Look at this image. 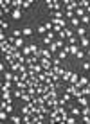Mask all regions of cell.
Wrapping results in <instances>:
<instances>
[{"instance_id": "cell-1", "label": "cell", "mask_w": 90, "mask_h": 124, "mask_svg": "<svg viewBox=\"0 0 90 124\" xmlns=\"http://www.w3.org/2000/svg\"><path fill=\"white\" fill-rule=\"evenodd\" d=\"M63 6L67 7V11H76L79 7V2H72V0H63Z\"/></svg>"}, {"instance_id": "cell-2", "label": "cell", "mask_w": 90, "mask_h": 124, "mask_svg": "<svg viewBox=\"0 0 90 124\" xmlns=\"http://www.w3.org/2000/svg\"><path fill=\"white\" fill-rule=\"evenodd\" d=\"M40 65L43 67V70H52V59H47V58H40Z\"/></svg>"}, {"instance_id": "cell-3", "label": "cell", "mask_w": 90, "mask_h": 124, "mask_svg": "<svg viewBox=\"0 0 90 124\" xmlns=\"http://www.w3.org/2000/svg\"><path fill=\"white\" fill-rule=\"evenodd\" d=\"M88 83H90V79L87 78V76H81L79 81H78V85H76V88H78V90H81V88H83V86H87Z\"/></svg>"}, {"instance_id": "cell-4", "label": "cell", "mask_w": 90, "mask_h": 124, "mask_svg": "<svg viewBox=\"0 0 90 124\" xmlns=\"http://www.w3.org/2000/svg\"><path fill=\"white\" fill-rule=\"evenodd\" d=\"M2 99L7 102V104H11L13 102V93H11V90H2Z\"/></svg>"}, {"instance_id": "cell-5", "label": "cell", "mask_w": 90, "mask_h": 124, "mask_svg": "<svg viewBox=\"0 0 90 124\" xmlns=\"http://www.w3.org/2000/svg\"><path fill=\"white\" fill-rule=\"evenodd\" d=\"M70 93H67V92H63V95L61 97H59V106H67V102L68 101H70Z\"/></svg>"}, {"instance_id": "cell-6", "label": "cell", "mask_w": 90, "mask_h": 124, "mask_svg": "<svg viewBox=\"0 0 90 124\" xmlns=\"http://www.w3.org/2000/svg\"><path fill=\"white\" fill-rule=\"evenodd\" d=\"M13 58H15V59H16V61H20V63H24V65H25V59H27V58H25V56H24V54H22V50H16V52H15V54H13Z\"/></svg>"}, {"instance_id": "cell-7", "label": "cell", "mask_w": 90, "mask_h": 124, "mask_svg": "<svg viewBox=\"0 0 90 124\" xmlns=\"http://www.w3.org/2000/svg\"><path fill=\"white\" fill-rule=\"evenodd\" d=\"M78 104H79V106H83V108L90 106V97H79V99H78Z\"/></svg>"}, {"instance_id": "cell-8", "label": "cell", "mask_w": 90, "mask_h": 124, "mask_svg": "<svg viewBox=\"0 0 90 124\" xmlns=\"http://www.w3.org/2000/svg\"><path fill=\"white\" fill-rule=\"evenodd\" d=\"M40 56L47 58V59H52V52H50L49 49H40Z\"/></svg>"}, {"instance_id": "cell-9", "label": "cell", "mask_w": 90, "mask_h": 124, "mask_svg": "<svg viewBox=\"0 0 90 124\" xmlns=\"http://www.w3.org/2000/svg\"><path fill=\"white\" fill-rule=\"evenodd\" d=\"M76 36H79V38H85V36H87V29H85V25H81V27L76 29Z\"/></svg>"}, {"instance_id": "cell-10", "label": "cell", "mask_w": 90, "mask_h": 124, "mask_svg": "<svg viewBox=\"0 0 90 124\" xmlns=\"http://www.w3.org/2000/svg\"><path fill=\"white\" fill-rule=\"evenodd\" d=\"M29 70H33L34 74H41V72H43V67H41L40 63H36V65H33L31 68H29Z\"/></svg>"}, {"instance_id": "cell-11", "label": "cell", "mask_w": 90, "mask_h": 124, "mask_svg": "<svg viewBox=\"0 0 90 124\" xmlns=\"http://www.w3.org/2000/svg\"><path fill=\"white\" fill-rule=\"evenodd\" d=\"M11 7L13 9H20V7H24V2L22 0H11Z\"/></svg>"}, {"instance_id": "cell-12", "label": "cell", "mask_w": 90, "mask_h": 124, "mask_svg": "<svg viewBox=\"0 0 90 124\" xmlns=\"http://www.w3.org/2000/svg\"><path fill=\"white\" fill-rule=\"evenodd\" d=\"M15 86L18 88V90H24V92H27V83H25V81H18V83H15Z\"/></svg>"}, {"instance_id": "cell-13", "label": "cell", "mask_w": 90, "mask_h": 124, "mask_svg": "<svg viewBox=\"0 0 90 124\" xmlns=\"http://www.w3.org/2000/svg\"><path fill=\"white\" fill-rule=\"evenodd\" d=\"M22 54L25 58H29V56H33V50H31V45H25L24 49H22Z\"/></svg>"}, {"instance_id": "cell-14", "label": "cell", "mask_w": 90, "mask_h": 124, "mask_svg": "<svg viewBox=\"0 0 90 124\" xmlns=\"http://www.w3.org/2000/svg\"><path fill=\"white\" fill-rule=\"evenodd\" d=\"M33 102H34L36 106H41V104H45V99H43L41 95H36V97L33 99Z\"/></svg>"}, {"instance_id": "cell-15", "label": "cell", "mask_w": 90, "mask_h": 124, "mask_svg": "<svg viewBox=\"0 0 90 124\" xmlns=\"http://www.w3.org/2000/svg\"><path fill=\"white\" fill-rule=\"evenodd\" d=\"M72 74H74V72H70V70H65V74H63V81H65V83H70V78H72Z\"/></svg>"}, {"instance_id": "cell-16", "label": "cell", "mask_w": 90, "mask_h": 124, "mask_svg": "<svg viewBox=\"0 0 90 124\" xmlns=\"http://www.w3.org/2000/svg\"><path fill=\"white\" fill-rule=\"evenodd\" d=\"M70 115H74V117H81V110L78 106H72L70 108Z\"/></svg>"}, {"instance_id": "cell-17", "label": "cell", "mask_w": 90, "mask_h": 124, "mask_svg": "<svg viewBox=\"0 0 90 124\" xmlns=\"http://www.w3.org/2000/svg\"><path fill=\"white\" fill-rule=\"evenodd\" d=\"M70 25H74L76 29H78V27H81V18H78V16H74V18L70 20Z\"/></svg>"}, {"instance_id": "cell-18", "label": "cell", "mask_w": 90, "mask_h": 124, "mask_svg": "<svg viewBox=\"0 0 90 124\" xmlns=\"http://www.w3.org/2000/svg\"><path fill=\"white\" fill-rule=\"evenodd\" d=\"M11 16H13L15 20H20V18H22V11H20V9H13Z\"/></svg>"}, {"instance_id": "cell-19", "label": "cell", "mask_w": 90, "mask_h": 124, "mask_svg": "<svg viewBox=\"0 0 90 124\" xmlns=\"http://www.w3.org/2000/svg\"><path fill=\"white\" fill-rule=\"evenodd\" d=\"M74 13H76V16H78V18H83V16L87 15V11H85L83 7H78V9H76Z\"/></svg>"}, {"instance_id": "cell-20", "label": "cell", "mask_w": 90, "mask_h": 124, "mask_svg": "<svg viewBox=\"0 0 90 124\" xmlns=\"http://www.w3.org/2000/svg\"><path fill=\"white\" fill-rule=\"evenodd\" d=\"M47 95H49V99H59L58 90H49V92H47Z\"/></svg>"}, {"instance_id": "cell-21", "label": "cell", "mask_w": 90, "mask_h": 124, "mask_svg": "<svg viewBox=\"0 0 90 124\" xmlns=\"http://www.w3.org/2000/svg\"><path fill=\"white\" fill-rule=\"evenodd\" d=\"M79 43L83 45V47H88V45H90V38H88V36H85V38H79Z\"/></svg>"}, {"instance_id": "cell-22", "label": "cell", "mask_w": 90, "mask_h": 124, "mask_svg": "<svg viewBox=\"0 0 90 124\" xmlns=\"http://www.w3.org/2000/svg\"><path fill=\"white\" fill-rule=\"evenodd\" d=\"M15 61H16V59L13 58V54H6V63H7V65H9V67H11V65H13V63H15Z\"/></svg>"}, {"instance_id": "cell-23", "label": "cell", "mask_w": 90, "mask_h": 124, "mask_svg": "<svg viewBox=\"0 0 90 124\" xmlns=\"http://www.w3.org/2000/svg\"><path fill=\"white\" fill-rule=\"evenodd\" d=\"M13 76H15V74H13L11 70H6V72H4V79H6V81H13Z\"/></svg>"}, {"instance_id": "cell-24", "label": "cell", "mask_w": 90, "mask_h": 124, "mask_svg": "<svg viewBox=\"0 0 90 124\" xmlns=\"http://www.w3.org/2000/svg\"><path fill=\"white\" fill-rule=\"evenodd\" d=\"M81 93H83V97H90V86H88V85L81 88Z\"/></svg>"}, {"instance_id": "cell-25", "label": "cell", "mask_w": 90, "mask_h": 124, "mask_svg": "<svg viewBox=\"0 0 90 124\" xmlns=\"http://www.w3.org/2000/svg\"><path fill=\"white\" fill-rule=\"evenodd\" d=\"M52 70H54V72H56V74L59 76V78H63V74H65V70H63V68H61V67H52Z\"/></svg>"}, {"instance_id": "cell-26", "label": "cell", "mask_w": 90, "mask_h": 124, "mask_svg": "<svg viewBox=\"0 0 90 124\" xmlns=\"http://www.w3.org/2000/svg\"><path fill=\"white\" fill-rule=\"evenodd\" d=\"M11 86H13V81H4L2 90H11Z\"/></svg>"}, {"instance_id": "cell-27", "label": "cell", "mask_w": 90, "mask_h": 124, "mask_svg": "<svg viewBox=\"0 0 90 124\" xmlns=\"http://www.w3.org/2000/svg\"><path fill=\"white\" fill-rule=\"evenodd\" d=\"M11 121L15 122V124H24V119H20L18 115H13V117H11Z\"/></svg>"}, {"instance_id": "cell-28", "label": "cell", "mask_w": 90, "mask_h": 124, "mask_svg": "<svg viewBox=\"0 0 90 124\" xmlns=\"http://www.w3.org/2000/svg\"><path fill=\"white\" fill-rule=\"evenodd\" d=\"M24 90H18V88H16V90L15 92H13V95H15V97H18V99H22V97H24Z\"/></svg>"}, {"instance_id": "cell-29", "label": "cell", "mask_w": 90, "mask_h": 124, "mask_svg": "<svg viewBox=\"0 0 90 124\" xmlns=\"http://www.w3.org/2000/svg\"><path fill=\"white\" fill-rule=\"evenodd\" d=\"M81 23H83V25H88V27H90V16L85 15L83 18H81Z\"/></svg>"}, {"instance_id": "cell-30", "label": "cell", "mask_w": 90, "mask_h": 124, "mask_svg": "<svg viewBox=\"0 0 90 124\" xmlns=\"http://www.w3.org/2000/svg\"><path fill=\"white\" fill-rule=\"evenodd\" d=\"M78 41H79V38H78V36L68 38V45H78Z\"/></svg>"}, {"instance_id": "cell-31", "label": "cell", "mask_w": 90, "mask_h": 124, "mask_svg": "<svg viewBox=\"0 0 90 124\" xmlns=\"http://www.w3.org/2000/svg\"><path fill=\"white\" fill-rule=\"evenodd\" d=\"M78 52H79V47H78V45H70V54L78 56Z\"/></svg>"}, {"instance_id": "cell-32", "label": "cell", "mask_w": 90, "mask_h": 124, "mask_svg": "<svg viewBox=\"0 0 90 124\" xmlns=\"http://www.w3.org/2000/svg\"><path fill=\"white\" fill-rule=\"evenodd\" d=\"M76 121H78V117H74V115H68V119H67L65 124H76Z\"/></svg>"}, {"instance_id": "cell-33", "label": "cell", "mask_w": 90, "mask_h": 124, "mask_svg": "<svg viewBox=\"0 0 90 124\" xmlns=\"http://www.w3.org/2000/svg\"><path fill=\"white\" fill-rule=\"evenodd\" d=\"M22 101L25 102V104H27V102H31V101H33V97H31V95H29V93H27V92H25V93H24V97H22Z\"/></svg>"}, {"instance_id": "cell-34", "label": "cell", "mask_w": 90, "mask_h": 124, "mask_svg": "<svg viewBox=\"0 0 90 124\" xmlns=\"http://www.w3.org/2000/svg\"><path fill=\"white\" fill-rule=\"evenodd\" d=\"M22 34H24V36H31V34H33V29H31V27H25V29H22Z\"/></svg>"}, {"instance_id": "cell-35", "label": "cell", "mask_w": 90, "mask_h": 124, "mask_svg": "<svg viewBox=\"0 0 90 124\" xmlns=\"http://www.w3.org/2000/svg\"><path fill=\"white\" fill-rule=\"evenodd\" d=\"M78 81H79L78 74H72V78H70V83H68V85H78Z\"/></svg>"}, {"instance_id": "cell-36", "label": "cell", "mask_w": 90, "mask_h": 124, "mask_svg": "<svg viewBox=\"0 0 90 124\" xmlns=\"http://www.w3.org/2000/svg\"><path fill=\"white\" fill-rule=\"evenodd\" d=\"M65 16H67L68 20H72V18L76 16V13H74V11H67V9H65Z\"/></svg>"}, {"instance_id": "cell-37", "label": "cell", "mask_w": 90, "mask_h": 124, "mask_svg": "<svg viewBox=\"0 0 90 124\" xmlns=\"http://www.w3.org/2000/svg\"><path fill=\"white\" fill-rule=\"evenodd\" d=\"M13 36H15V38H22L24 34H22V31H20V29H15V31H13Z\"/></svg>"}, {"instance_id": "cell-38", "label": "cell", "mask_w": 90, "mask_h": 124, "mask_svg": "<svg viewBox=\"0 0 90 124\" xmlns=\"http://www.w3.org/2000/svg\"><path fill=\"white\" fill-rule=\"evenodd\" d=\"M49 50H50V52H58V45L56 43H50L49 45Z\"/></svg>"}, {"instance_id": "cell-39", "label": "cell", "mask_w": 90, "mask_h": 124, "mask_svg": "<svg viewBox=\"0 0 90 124\" xmlns=\"http://www.w3.org/2000/svg\"><path fill=\"white\" fill-rule=\"evenodd\" d=\"M59 63H61L59 58H52V67H59Z\"/></svg>"}, {"instance_id": "cell-40", "label": "cell", "mask_w": 90, "mask_h": 124, "mask_svg": "<svg viewBox=\"0 0 90 124\" xmlns=\"http://www.w3.org/2000/svg\"><path fill=\"white\" fill-rule=\"evenodd\" d=\"M81 115H88V117H90V106H87V108L81 110Z\"/></svg>"}, {"instance_id": "cell-41", "label": "cell", "mask_w": 90, "mask_h": 124, "mask_svg": "<svg viewBox=\"0 0 90 124\" xmlns=\"http://www.w3.org/2000/svg\"><path fill=\"white\" fill-rule=\"evenodd\" d=\"M0 25H2V31H6V29L9 27V23H7L6 20H0Z\"/></svg>"}, {"instance_id": "cell-42", "label": "cell", "mask_w": 90, "mask_h": 124, "mask_svg": "<svg viewBox=\"0 0 90 124\" xmlns=\"http://www.w3.org/2000/svg\"><path fill=\"white\" fill-rule=\"evenodd\" d=\"M45 31H47L45 25H38V32H40V34H45Z\"/></svg>"}, {"instance_id": "cell-43", "label": "cell", "mask_w": 90, "mask_h": 124, "mask_svg": "<svg viewBox=\"0 0 90 124\" xmlns=\"http://www.w3.org/2000/svg\"><path fill=\"white\" fill-rule=\"evenodd\" d=\"M54 43L58 45V49H63V47H65V43H63V40H56Z\"/></svg>"}, {"instance_id": "cell-44", "label": "cell", "mask_w": 90, "mask_h": 124, "mask_svg": "<svg viewBox=\"0 0 90 124\" xmlns=\"http://www.w3.org/2000/svg\"><path fill=\"white\" fill-rule=\"evenodd\" d=\"M85 56H87V54H85V50H79L76 58H78V59H85Z\"/></svg>"}, {"instance_id": "cell-45", "label": "cell", "mask_w": 90, "mask_h": 124, "mask_svg": "<svg viewBox=\"0 0 90 124\" xmlns=\"http://www.w3.org/2000/svg\"><path fill=\"white\" fill-rule=\"evenodd\" d=\"M6 119H7V112L2 110V112H0V121H6Z\"/></svg>"}, {"instance_id": "cell-46", "label": "cell", "mask_w": 90, "mask_h": 124, "mask_svg": "<svg viewBox=\"0 0 90 124\" xmlns=\"http://www.w3.org/2000/svg\"><path fill=\"white\" fill-rule=\"evenodd\" d=\"M4 112L11 113V112H13V104H6V108H4Z\"/></svg>"}, {"instance_id": "cell-47", "label": "cell", "mask_w": 90, "mask_h": 124, "mask_svg": "<svg viewBox=\"0 0 90 124\" xmlns=\"http://www.w3.org/2000/svg\"><path fill=\"white\" fill-rule=\"evenodd\" d=\"M81 67H83V70H90V63H88V61H85Z\"/></svg>"}, {"instance_id": "cell-48", "label": "cell", "mask_w": 90, "mask_h": 124, "mask_svg": "<svg viewBox=\"0 0 90 124\" xmlns=\"http://www.w3.org/2000/svg\"><path fill=\"white\" fill-rule=\"evenodd\" d=\"M31 6H33L31 0H25V2H24V7H25V9H27V7H31Z\"/></svg>"}, {"instance_id": "cell-49", "label": "cell", "mask_w": 90, "mask_h": 124, "mask_svg": "<svg viewBox=\"0 0 90 124\" xmlns=\"http://www.w3.org/2000/svg\"><path fill=\"white\" fill-rule=\"evenodd\" d=\"M18 81H20V74H15L13 76V83H18Z\"/></svg>"}]
</instances>
